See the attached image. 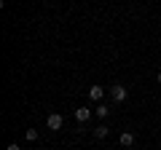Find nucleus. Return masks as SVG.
<instances>
[{
    "label": "nucleus",
    "instance_id": "nucleus-5",
    "mask_svg": "<svg viewBox=\"0 0 161 150\" xmlns=\"http://www.w3.org/2000/svg\"><path fill=\"white\" fill-rule=\"evenodd\" d=\"M118 142H121V147H132V145H134V134L132 131H121Z\"/></svg>",
    "mask_w": 161,
    "mask_h": 150
},
{
    "label": "nucleus",
    "instance_id": "nucleus-4",
    "mask_svg": "<svg viewBox=\"0 0 161 150\" xmlns=\"http://www.w3.org/2000/svg\"><path fill=\"white\" fill-rule=\"evenodd\" d=\"M89 99H92V102H102L105 99V88L102 86H92L89 88Z\"/></svg>",
    "mask_w": 161,
    "mask_h": 150
},
{
    "label": "nucleus",
    "instance_id": "nucleus-3",
    "mask_svg": "<svg viewBox=\"0 0 161 150\" xmlns=\"http://www.w3.org/2000/svg\"><path fill=\"white\" fill-rule=\"evenodd\" d=\"M73 115H75V121H78V123H86L89 118L94 115V110H92V107H75Z\"/></svg>",
    "mask_w": 161,
    "mask_h": 150
},
{
    "label": "nucleus",
    "instance_id": "nucleus-10",
    "mask_svg": "<svg viewBox=\"0 0 161 150\" xmlns=\"http://www.w3.org/2000/svg\"><path fill=\"white\" fill-rule=\"evenodd\" d=\"M156 81H158V83H161V72H158V75H156Z\"/></svg>",
    "mask_w": 161,
    "mask_h": 150
},
{
    "label": "nucleus",
    "instance_id": "nucleus-1",
    "mask_svg": "<svg viewBox=\"0 0 161 150\" xmlns=\"http://www.w3.org/2000/svg\"><path fill=\"white\" fill-rule=\"evenodd\" d=\"M110 97H113V102H126L129 88H126V86H121V83H115V86H110Z\"/></svg>",
    "mask_w": 161,
    "mask_h": 150
},
{
    "label": "nucleus",
    "instance_id": "nucleus-9",
    "mask_svg": "<svg viewBox=\"0 0 161 150\" xmlns=\"http://www.w3.org/2000/svg\"><path fill=\"white\" fill-rule=\"evenodd\" d=\"M6 150H22V147H19V145H8Z\"/></svg>",
    "mask_w": 161,
    "mask_h": 150
},
{
    "label": "nucleus",
    "instance_id": "nucleus-8",
    "mask_svg": "<svg viewBox=\"0 0 161 150\" xmlns=\"http://www.w3.org/2000/svg\"><path fill=\"white\" fill-rule=\"evenodd\" d=\"M24 137H27V142H35V139H38V129H27Z\"/></svg>",
    "mask_w": 161,
    "mask_h": 150
},
{
    "label": "nucleus",
    "instance_id": "nucleus-2",
    "mask_svg": "<svg viewBox=\"0 0 161 150\" xmlns=\"http://www.w3.org/2000/svg\"><path fill=\"white\" fill-rule=\"evenodd\" d=\"M46 126H48V129H51V131H59V129H62V126H64V118H62V115H59V113H51V115H48V118H46Z\"/></svg>",
    "mask_w": 161,
    "mask_h": 150
},
{
    "label": "nucleus",
    "instance_id": "nucleus-6",
    "mask_svg": "<svg viewBox=\"0 0 161 150\" xmlns=\"http://www.w3.org/2000/svg\"><path fill=\"white\" fill-rule=\"evenodd\" d=\"M108 113H110V107H105V104H102V102H99V104H97V107H94V115H97V118H99V121H102V118H108Z\"/></svg>",
    "mask_w": 161,
    "mask_h": 150
},
{
    "label": "nucleus",
    "instance_id": "nucleus-7",
    "mask_svg": "<svg viewBox=\"0 0 161 150\" xmlns=\"http://www.w3.org/2000/svg\"><path fill=\"white\" fill-rule=\"evenodd\" d=\"M108 134H110V129L105 126V123H99V126L94 129V137H97V139H105V137H108Z\"/></svg>",
    "mask_w": 161,
    "mask_h": 150
}]
</instances>
